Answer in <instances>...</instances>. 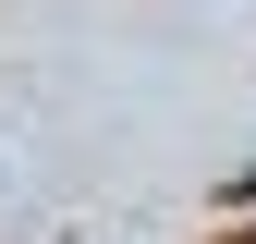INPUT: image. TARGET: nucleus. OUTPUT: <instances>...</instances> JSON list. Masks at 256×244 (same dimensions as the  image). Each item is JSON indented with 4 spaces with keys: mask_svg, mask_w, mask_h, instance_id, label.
Instances as JSON below:
<instances>
[{
    "mask_svg": "<svg viewBox=\"0 0 256 244\" xmlns=\"http://www.w3.org/2000/svg\"><path fill=\"white\" fill-rule=\"evenodd\" d=\"M220 244H256V232H220Z\"/></svg>",
    "mask_w": 256,
    "mask_h": 244,
    "instance_id": "obj_1",
    "label": "nucleus"
}]
</instances>
